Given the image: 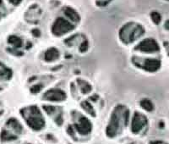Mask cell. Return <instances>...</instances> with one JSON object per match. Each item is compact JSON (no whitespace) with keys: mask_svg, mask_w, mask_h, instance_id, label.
Instances as JSON below:
<instances>
[{"mask_svg":"<svg viewBox=\"0 0 169 144\" xmlns=\"http://www.w3.org/2000/svg\"><path fill=\"white\" fill-rule=\"evenodd\" d=\"M153 18H154V20H155L156 23H158V22L160 21V15H159L158 14H154Z\"/></svg>","mask_w":169,"mask_h":144,"instance_id":"7a4b0ae2","label":"cell"},{"mask_svg":"<svg viewBox=\"0 0 169 144\" xmlns=\"http://www.w3.org/2000/svg\"><path fill=\"white\" fill-rule=\"evenodd\" d=\"M145 67L150 71H156L160 67V62L156 60V59H150L146 63Z\"/></svg>","mask_w":169,"mask_h":144,"instance_id":"6da1fadb","label":"cell"}]
</instances>
